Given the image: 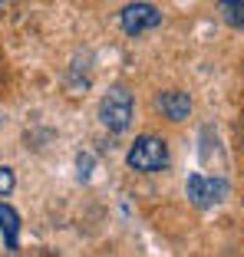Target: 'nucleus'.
I'll list each match as a JSON object with an SVG mask.
<instances>
[{
    "label": "nucleus",
    "mask_w": 244,
    "mask_h": 257,
    "mask_svg": "<svg viewBox=\"0 0 244 257\" xmlns=\"http://www.w3.org/2000/svg\"><path fill=\"white\" fill-rule=\"evenodd\" d=\"M0 231H4L7 250L20 247V214H17V208H10V204H4V201H0Z\"/></svg>",
    "instance_id": "6"
},
{
    "label": "nucleus",
    "mask_w": 244,
    "mask_h": 257,
    "mask_svg": "<svg viewBox=\"0 0 244 257\" xmlns=\"http://www.w3.org/2000/svg\"><path fill=\"white\" fill-rule=\"evenodd\" d=\"M185 191H188V201L195 204V208H214V204H221L224 198H228V182L224 178H214V175H188V185H185Z\"/></svg>",
    "instance_id": "3"
},
{
    "label": "nucleus",
    "mask_w": 244,
    "mask_h": 257,
    "mask_svg": "<svg viewBox=\"0 0 244 257\" xmlns=\"http://www.w3.org/2000/svg\"><path fill=\"white\" fill-rule=\"evenodd\" d=\"M119 23H122V33H126V37H142V33L155 30V27L162 23V10L155 7V4L136 0V4H129V7H122Z\"/></svg>",
    "instance_id": "4"
},
{
    "label": "nucleus",
    "mask_w": 244,
    "mask_h": 257,
    "mask_svg": "<svg viewBox=\"0 0 244 257\" xmlns=\"http://www.w3.org/2000/svg\"><path fill=\"white\" fill-rule=\"evenodd\" d=\"M14 185H17V178H14V168L0 165V195H10V191H14Z\"/></svg>",
    "instance_id": "8"
},
{
    "label": "nucleus",
    "mask_w": 244,
    "mask_h": 257,
    "mask_svg": "<svg viewBox=\"0 0 244 257\" xmlns=\"http://www.w3.org/2000/svg\"><path fill=\"white\" fill-rule=\"evenodd\" d=\"M4 4H10V0H0V7H4Z\"/></svg>",
    "instance_id": "10"
},
{
    "label": "nucleus",
    "mask_w": 244,
    "mask_h": 257,
    "mask_svg": "<svg viewBox=\"0 0 244 257\" xmlns=\"http://www.w3.org/2000/svg\"><path fill=\"white\" fill-rule=\"evenodd\" d=\"M159 112L168 122H185L191 115V96L182 89H165L159 92Z\"/></svg>",
    "instance_id": "5"
},
{
    "label": "nucleus",
    "mask_w": 244,
    "mask_h": 257,
    "mask_svg": "<svg viewBox=\"0 0 244 257\" xmlns=\"http://www.w3.org/2000/svg\"><path fill=\"white\" fill-rule=\"evenodd\" d=\"M218 10H221V20L228 23V27L244 30V0H221Z\"/></svg>",
    "instance_id": "7"
},
{
    "label": "nucleus",
    "mask_w": 244,
    "mask_h": 257,
    "mask_svg": "<svg viewBox=\"0 0 244 257\" xmlns=\"http://www.w3.org/2000/svg\"><path fill=\"white\" fill-rule=\"evenodd\" d=\"M132 112H136V102H132V92L126 86H109V92L99 102V122L112 132L122 136L126 128L132 125Z\"/></svg>",
    "instance_id": "1"
},
{
    "label": "nucleus",
    "mask_w": 244,
    "mask_h": 257,
    "mask_svg": "<svg viewBox=\"0 0 244 257\" xmlns=\"http://www.w3.org/2000/svg\"><path fill=\"white\" fill-rule=\"evenodd\" d=\"M79 165H83V172H79V175H83V178H89V165H92V159H89V155H79Z\"/></svg>",
    "instance_id": "9"
},
{
    "label": "nucleus",
    "mask_w": 244,
    "mask_h": 257,
    "mask_svg": "<svg viewBox=\"0 0 244 257\" xmlns=\"http://www.w3.org/2000/svg\"><path fill=\"white\" fill-rule=\"evenodd\" d=\"M126 165L136 168V172H165L168 168V145L159 136H139L132 142L129 155H126Z\"/></svg>",
    "instance_id": "2"
}]
</instances>
